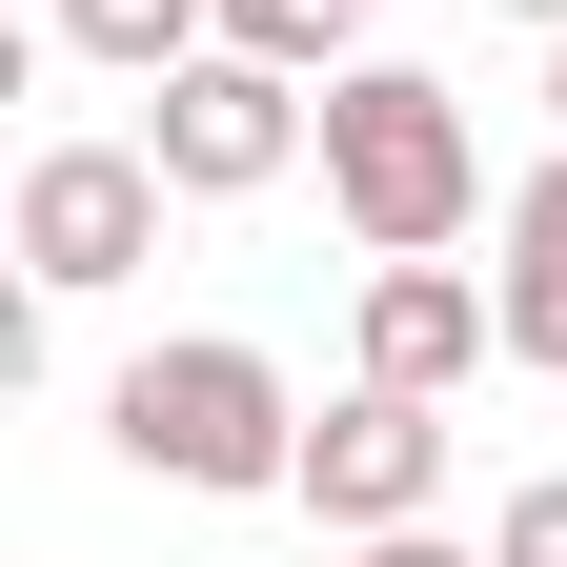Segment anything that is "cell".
I'll use <instances>...</instances> for the list:
<instances>
[{
    "instance_id": "cell-1",
    "label": "cell",
    "mask_w": 567,
    "mask_h": 567,
    "mask_svg": "<svg viewBox=\"0 0 567 567\" xmlns=\"http://www.w3.org/2000/svg\"><path fill=\"white\" fill-rule=\"evenodd\" d=\"M102 446H122L142 486L244 507V486H305V385H284L244 324H183V344H142V365L102 385Z\"/></svg>"
},
{
    "instance_id": "cell-2",
    "label": "cell",
    "mask_w": 567,
    "mask_h": 567,
    "mask_svg": "<svg viewBox=\"0 0 567 567\" xmlns=\"http://www.w3.org/2000/svg\"><path fill=\"white\" fill-rule=\"evenodd\" d=\"M324 203H344V244H365V264H446V244L486 224L466 102L425 82V61H344V82H324Z\"/></svg>"
},
{
    "instance_id": "cell-3",
    "label": "cell",
    "mask_w": 567,
    "mask_h": 567,
    "mask_svg": "<svg viewBox=\"0 0 567 567\" xmlns=\"http://www.w3.org/2000/svg\"><path fill=\"white\" fill-rule=\"evenodd\" d=\"M142 163H163L183 203H264L284 163H324V82H284V61H244V41H203V61H163V82H142Z\"/></svg>"
},
{
    "instance_id": "cell-4",
    "label": "cell",
    "mask_w": 567,
    "mask_h": 567,
    "mask_svg": "<svg viewBox=\"0 0 567 567\" xmlns=\"http://www.w3.org/2000/svg\"><path fill=\"white\" fill-rule=\"evenodd\" d=\"M163 163H142V142H41L21 163V284L41 305H102V284H142L163 264Z\"/></svg>"
},
{
    "instance_id": "cell-5",
    "label": "cell",
    "mask_w": 567,
    "mask_h": 567,
    "mask_svg": "<svg viewBox=\"0 0 567 567\" xmlns=\"http://www.w3.org/2000/svg\"><path fill=\"white\" fill-rule=\"evenodd\" d=\"M305 507H324L344 547L425 527V507H446V405H425V385H365V365H344V405H305Z\"/></svg>"
},
{
    "instance_id": "cell-6",
    "label": "cell",
    "mask_w": 567,
    "mask_h": 567,
    "mask_svg": "<svg viewBox=\"0 0 567 567\" xmlns=\"http://www.w3.org/2000/svg\"><path fill=\"white\" fill-rule=\"evenodd\" d=\"M486 344H507V284H466V264H365V385H425V405H446Z\"/></svg>"
},
{
    "instance_id": "cell-7",
    "label": "cell",
    "mask_w": 567,
    "mask_h": 567,
    "mask_svg": "<svg viewBox=\"0 0 567 567\" xmlns=\"http://www.w3.org/2000/svg\"><path fill=\"white\" fill-rule=\"evenodd\" d=\"M486 244H507V264H486V284H507V365H527V385H567V142H547L507 203H486Z\"/></svg>"
},
{
    "instance_id": "cell-8",
    "label": "cell",
    "mask_w": 567,
    "mask_h": 567,
    "mask_svg": "<svg viewBox=\"0 0 567 567\" xmlns=\"http://www.w3.org/2000/svg\"><path fill=\"white\" fill-rule=\"evenodd\" d=\"M41 21L82 41V61H122V82H163V61H203V41H224V0H41Z\"/></svg>"
},
{
    "instance_id": "cell-9",
    "label": "cell",
    "mask_w": 567,
    "mask_h": 567,
    "mask_svg": "<svg viewBox=\"0 0 567 567\" xmlns=\"http://www.w3.org/2000/svg\"><path fill=\"white\" fill-rule=\"evenodd\" d=\"M224 41L284 61V82H344V61H365V0H224Z\"/></svg>"
},
{
    "instance_id": "cell-10",
    "label": "cell",
    "mask_w": 567,
    "mask_h": 567,
    "mask_svg": "<svg viewBox=\"0 0 567 567\" xmlns=\"http://www.w3.org/2000/svg\"><path fill=\"white\" fill-rule=\"evenodd\" d=\"M486 567H567V466H527L507 507H486Z\"/></svg>"
},
{
    "instance_id": "cell-11",
    "label": "cell",
    "mask_w": 567,
    "mask_h": 567,
    "mask_svg": "<svg viewBox=\"0 0 567 567\" xmlns=\"http://www.w3.org/2000/svg\"><path fill=\"white\" fill-rule=\"evenodd\" d=\"M547 142H567V41H547Z\"/></svg>"
},
{
    "instance_id": "cell-12",
    "label": "cell",
    "mask_w": 567,
    "mask_h": 567,
    "mask_svg": "<svg viewBox=\"0 0 567 567\" xmlns=\"http://www.w3.org/2000/svg\"><path fill=\"white\" fill-rule=\"evenodd\" d=\"M507 21H547V41H567V0H507Z\"/></svg>"
}]
</instances>
